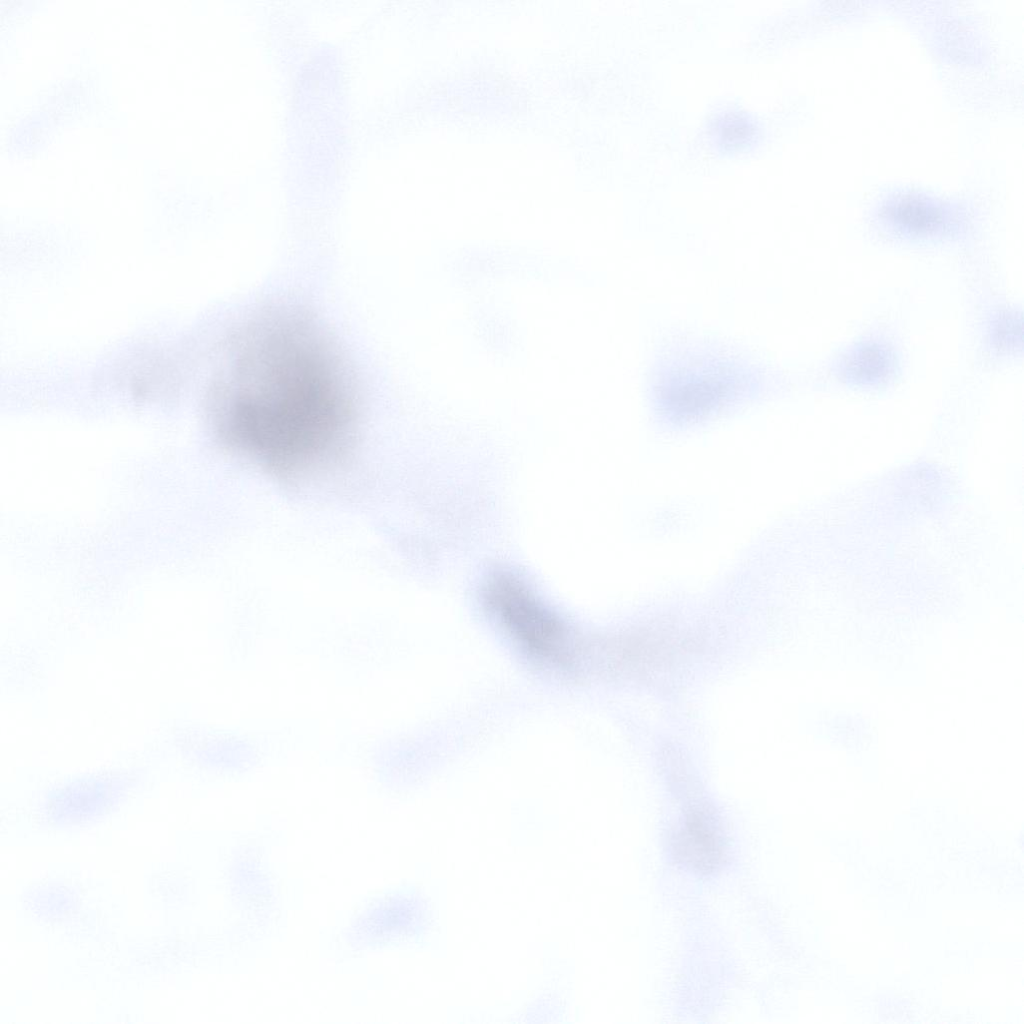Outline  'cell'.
<instances>
[{"label": "cell", "mask_w": 1024, "mask_h": 1024, "mask_svg": "<svg viewBox=\"0 0 1024 1024\" xmlns=\"http://www.w3.org/2000/svg\"><path fill=\"white\" fill-rule=\"evenodd\" d=\"M891 214L897 221L913 228H930L940 219L938 209L918 197H905L891 206Z\"/></svg>", "instance_id": "cell-4"}, {"label": "cell", "mask_w": 1024, "mask_h": 1024, "mask_svg": "<svg viewBox=\"0 0 1024 1024\" xmlns=\"http://www.w3.org/2000/svg\"><path fill=\"white\" fill-rule=\"evenodd\" d=\"M214 406L225 441L284 474L334 456L351 424L336 359L298 316H269L242 333Z\"/></svg>", "instance_id": "cell-1"}, {"label": "cell", "mask_w": 1024, "mask_h": 1024, "mask_svg": "<svg viewBox=\"0 0 1024 1024\" xmlns=\"http://www.w3.org/2000/svg\"><path fill=\"white\" fill-rule=\"evenodd\" d=\"M488 599L507 628L531 652L561 659L564 632L558 621L519 583L502 577L490 585Z\"/></svg>", "instance_id": "cell-2"}, {"label": "cell", "mask_w": 1024, "mask_h": 1024, "mask_svg": "<svg viewBox=\"0 0 1024 1024\" xmlns=\"http://www.w3.org/2000/svg\"><path fill=\"white\" fill-rule=\"evenodd\" d=\"M681 857L700 870H708L715 866L721 857V844L718 836L706 828L700 821L690 822L678 839Z\"/></svg>", "instance_id": "cell-3"}]
</instances>
